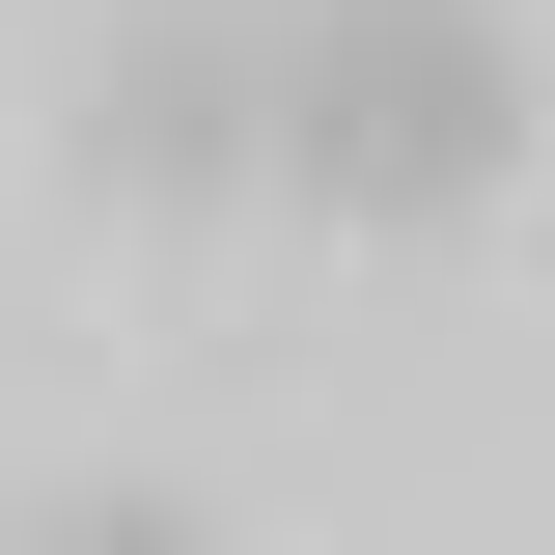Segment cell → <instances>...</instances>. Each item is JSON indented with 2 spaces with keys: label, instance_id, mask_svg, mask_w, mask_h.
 Segmentation results:
<instances>
[{
  "label": "cell",
  "instance_id": "obj_1",
  "mask_svg": "<svg viewBox=\"0 0 555 555\" xmlns=\"http://www.w3.org/2000/svg\"><path fill=\"white\" fill-rule=\"evenodd\" d=\"M500 167H528L500 0H306V56H278V195L306 222H500Z\"/></svg>",
  "mask_w": 555,
  "mask_h": 555
},
{
  "label": "cell",
  "instance_id": "obj_2",
  "mask_svg": "<svg viewBox=\"0 0 555 555\" xmlns=\"http://www.w3.org/2000/svg\"><path fill=\"white\" fill-rule=\"evenodd\" d=\"M83 167H112L139 222H195L222 167H278V56H222V28H139V56H112V112H83Z\"/></svg>",
  "mask_w": 555,
  "mask_h": 555
}]
</instances>
